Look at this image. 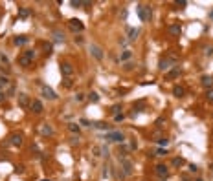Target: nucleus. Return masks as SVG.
<instances>
[{"instance_id":"1","label":"nucleus","mask_w":213,"mask_h":181,"mask_svg":"<svg viewBox=\"0 0 213 181\" xmlns=\"http://www.w3.org/2000/svg\"><path fill=\"white\" fill-rule=\"evenodd\" d=\"M35 59V51L33 50H26L22 55H20V59H18V64L22 66V68H28L31 64V60Z\"/></svg>"},{"instance_id":"2","label":"nucleus","mask_w":213,"mask_h":181,"mask_svg":"<svg viewBox=\"0 0 213 181\" xmlns=\"http://www.w3.org/2000/svg\"><path fill=\"white\" fill-rule=\"evenodd\" d=\"M132 172H134V166H132V161L130 159H121V170H120V177L123 176H132Z\"/></svg>"},{"instance_id":"3","label":"nucleus","mask_w":213,"mask_h":181,"mask_svg":"<svg viewBox=\"0 0 213 181\" xmlns=\"http://www.w3.org/2000/svg\"><path fill=\"white\" fill-rule=\"evenodd\" d=\"M136 9H138V15H140V18L143 20V22H149L151 15H153V9H151L149 6H143V4H138Z\"/></svg>"},{"instance_id":"4","label":"nucleus","mask_w":213,"mask_h":181,"mask_svg":"<svg viewBox=\"0 0 213 181\" xmlns=\"http://www.w3.org/2000/svg\"><path fill=\"white\" fill-rule=\"evenodd\" d=\"M105 139H107V141H112V143H123V141H125V135H123L121 132L116 130V132H107Z\"/></svg>"},{"instance_id":"5","label":"nucleus","mask_w":213,"mask_h":181,"mask_svg":"<svg viewBox=\"0 0 213 181\" xmlns=\"http://www.w3.org/2000/svg\"><path fill=\"white\" fill-rule=\"evenodd\" d=\"M61 73H63V77L70 79L74 75V66L70 64V62H63V64H61Z\"/></svg>"},{"instance_id":"6","label":"nucleus","mask_w":213,"mask_h":181,"mask_svg":"<svg viewBox=\"0 0 213 181\" xmlns=\"http://www.w3.org/2000/svg\"><path fill=\"white\" fill-rule=\"evenodd\" d=\"M9 143L13 145V147H20V145L24 143V135L20 134V132H15V134L9 135Z\"/></svg>"},{"instance_id":"7","label":"nucleus","mask_w":213,"mask_h":181,"mask_svg":"<svg viewBox=\"0 0 213 181\" xmlns=\"http://www.w3.org/2000/svg\"><path fill=\"white\" fill-rule=\"evenodd\" d=\"M68 26H70L72 31H83L85 29V24L81 22V20H77V18H70L68 20Z\"/></svg>"},{"instance_id":"8","label":"nucleus","mask_w":213,"mask_h":181,"mask_svg":"<svg viewBox=\"0 0 213 181\" xmlns=\"http://www.w3.org/2000/svg\"><path fill=\"white\" fill-rule=\"evenodd\" d=\"M154 172H156V174H158V176H160L162 179H166V177H169V168H167L166 165H162V163L154 166Z\"/></svg>"},{"instance_id":"9","label":"nucleus","mask_w":213,"mask_h":181,"mask_svg":"<svg viewBox=\"0 0 213 181\" xmlns=\"http://www.w3.org/2000/svg\"><path fill=\"white\" fill-rule=\"evenodd\" d=\"M30 110H31L33 114H42L44 106H42V102H40L39 99H33V101H31V104H30Z\"/></svg>"},{"instance_id":"10","label":"nucleus","mask_w":213,"mask_h":181,"mask_svg":"<svg viewBox=\"0 0 213 181\" xmlns=\"http://www.w3.org/2000/svg\"><path fill=\"white\" fill-rule=\"evenodd\" d=\"M40 92H42V97H46V99H50V101H55V99H57V93L53 92L50 86H42V90H40Z\"/></svg>"},{"instance_id":"11","label":"nucleus","mask_w":213,"mask_h":181,"mask_svg":"<svg viewBox=\"0 0 213 181\" xmlns=\"http://www.w3.org/2000/svg\"><path fill=\"white\" fill-rule=\"evenodd\" d=\"M167 31H169V35H173V37H180L182 26H180V24H169V26H167Z\"/></svg>"},{"instance_id":"12","label":"nucleus","mask_w":213,"mask_h":181,"mask_svg":"<svg viewBox=\"0 0 213 181\" xmlns=\"http://www.w3.org/2000/svg\"><path fill=\"white\" fill-rule=\"evenodd\" d=\"M90 53L94 55V59H98V60H103V50L99 46H96V44H90Z\"/></svg>"},{"instance_id":"13","label":"nucleus","mask_w":213,"mask_h":181,"mask_svg":"<svg viewBox=\"0 0 213 181\" xmlns=\"http://www.w3.org/2000/svg\"><path fill=\"white\" fill-rule=\"evenodd\" d=\"M18 104H20L22 108H30L31 101H30V97L26 95V93H20V95H18Z\"/></svg>"},{"instance_id":"14","label":"nucleus","mask_w":213,"mask_h":181,"mask_svg":"<svg viewBox=\"0 0 213 181\" xmlns=\"http://www.w3.org/2000/svg\"><path fill=\"white\" fill-rule=\"evenodd\" d=\"M127 33H129V40H136L140 35V29L138 27H127Z\"/></svg>"},{"instance_id":"15","label":"nucleus","mask_w":213,"mask_h":181,"mask_svg":"<svg viewBox=\"0 0 213 181\" xmlns=\"http://www.w3.org/2000/svg\"><path fill=\"white\" fill-rule=\"evenodd\" d=\"M202 86L211 90V86H213V77H211V75H204V77H202Z\"/></svg>"},{"instance_id":"16","label":"nucleus","mask_w":213,"mask_h":181,"mask_svg":"<svg viewBox=\"0 0 213 181\" xmlns=\"http://www.w3.org/2000/svg\"><path fill=\"white\" fill-rule=\"evenodd\" d=\"M68 130H70L72 134H75V135L81 134V126H79L77 123H68Z\"/></svg>"},{"instance_id":"17","label":"nucleus","mask_w":213,"mask_h":181,"mask_svg":"<svg viewBox=\"0 0 213 181\" xmlns=\"http://www.w3.org/2000/svg\"><path fill=\"white\" fill-rule=\"evenodd\" d=\"M26 42H28V37H24V35H20V37H15V39H13V44H15V46H24Z\"/></svg>"},{"instance_id":"18","label":"nucleus","mask_w":213,"mask_h":181,"mask_svg":"<svg viewBox=\"0 0 213 181\" xmlns=\"http://www.w3.org/2000/svg\"><path fill=\"white\" fill-rule=\"evenodd\" d=\"M173 95L180 99V97H184V95H185V90H184L182 86H175V88H173Z\"/></svg>"},{"instance_id":"19","label":"nucleus","mask_w":213,"mask_h":181,"mask_svg":"<svg viewBox=\"0 0 213 181\" xmlns=\"http://www.w3.org/2000/svg\"><path fill=\"white\" fill-rule=\"evenodd\" d=\"M40 132H42V135H52V134H53V128L50 126V124H42Z\"/></svg>"},{"instance_id":"20","label":"nucleus","mask_w":213,"mask_h":181,"mask_svg":"<svg viewBox=\"0 0 213 181\" xmlns=\"http://www.w3.org/2000/svg\"><path fill=\"white\" fill-rule=\"evenodd\" d=\"M178 75H180V69H178V68H175V69H171V72L166 75V79H176Z\"/></svg>"},{"instance_id":"21","label":"nucleus","mask_w":213,"mask_h":181,"mask_svg":"<svg viewBox=\"0 0 213 181\" xmlns=\"http://www.w3.org/2000/svg\"><path fill=\"white\" fill-rule=\"evenodd\" d=\"M92 126L99 128V130H108V124H107L105 121H98V123H92Z\"/></svg>"},{"instance_id":"22","label":"nucleus","mask_w":213,"mask_h":181,"mask_svg":"<svg viewBox=\"0 0 213 181\" xmlns=\"http://www.w3.org/2000/svg\"><path fill=\"white\" fill-rule=\"evenodd\" d=\"M18 17H20V18H28V17H30V9H28V8H20V9H18Z\"/></svg>"},{"instance_id":"23","label":"nucleus","mask_w":213,"mask_h":181,"mask_svg":"<svg viewBox=\"0 0 213 181\" xmlns=\"http://www.w3.org/2000/svg\"><path fill=\"white\" fill-rule=\"evenodd\" d=\"M53 40H55V42H63V40H64V35L61 33V31H53Z\"/></svg>"},{"instance_id":"24","label":"nucleus","mask_w":213,"mask_h":181,"mask_svg":"<svg viewBox=\"0 0 213 181\" xmlns=\"http://www.w3.org/2000/svg\"><path fill=\"white\" fill-rule=\"evenodd\" d=\"M130 57H132V51H130V50H125V51L121 53V60H123V62H125V60H129Z\"/></svg>"},{"instance_id":"25","label":"nucleus","mask_w":213,"mask_h":181,"mask_svg":"<svg viewBox=\"0 0 213 181\" xmlns=\"http://www.w3.org/2000/svg\"><path fill=\"white\" fill-rule=\"evenodd\" d=\"M88 99H90L92 102H99V95H98V92H90V93H88Z\"/></svg>"},{"instance_id":"26","label":"nucleus","mask_w":213,"mask_h":181,"mask_svg":"<svg viewBox=\"0 0 213 181\" xmlns=\"http://www.w3.org/2000/svg\"><path fill=\"white\" fill-rule=\"evenodd\" d=\"M184 163H185V161H184L182 157H175V159H173V166H182Z\"/></svg>"},{"instance_id":"27","label":"nucleus","mask_w":213,"mask_h":181,"mask_svg":"<svg viewBox=\"0 0 213 181\" xmlns=\"http://www.w3.org/2000/svg\"><path fill=\"white\" fill-rule=\"evenodd\" d=\"M110 112H112L114 115H118V114L121 112V104H114V106L110 108Z\"/></svg>"},{"instance_id":"28","label":"nucleus","mask_w":213,"mask_h":181,"mask_svg":"<svg viewBox=\"0 0 213 181\" xmlns=\"http://www.w3.org/2000/svg\"><path fill=\"white\" fill-rule=\"evenodd\" d=\"M204 55L211 57V55H213V46H206V48H204Z\"/></svg>"},{"instance_id":"29","label":"nucleus","mask_w":213,"mask_h":181,"mask_svg":"<svg viewBox=\"0 0 213 181\" xmlns=\"http://www.w3.org/2000/svg\"><path fill=\"white\" fill-rule=\"evenodd\" d=\"M70 6H74V8H81V6H83V2H81V0H72Z\"/></svg>"},{"instance_id":"30","label":"nucleus","mask_w":213,"mask_h":181,"mask_svg":"<svg viewBox=\"0 0 213 181\" xmlns=\"http://www.w3.org/2000/svg\"><path fill=\"white\" fill-rule=\"evenodd\" d=\"M154 154H156V156H160V157H162V156H166V154H167V150H166V148H158V150H156V152H154Z\"/></svg>"},{"instance_id":"31","label":"nucleus","mask_w":213,"mask_h":181,"mask_svg":"<svg viewBox=\"0 0 213 181\" xmlns=\"http://www.w3.org/2000/svg\"><path fill=\"white\" fill-rule=\"evenodd\" d=\"M9 84V79L8 77H0V86H8Z\"/></svg>"},{"instance_id":"32","label":"nucleus","mask_w":213,"mask_h":181,"mask_svg":"<svg viewBox=\"0 0 213 181\" xmlns=\"http://www.w3.org/2000/svg\"><path fill=\"white\" fill-rule=\"evenodd\" d=\"M206 97H208V101H209V102H213V88H211V90H208Z\"/></svg>"},{"instance_id":"33","label":"nucleus","mask_w":213,"mask_h":181,"mask_svg":"<svg viewBox=\"0 0 213 181\" xmlns=\"http://www.w3.org/2000/svg\"><path fill=\"white\" fill-rule=\"evenodd\" d=\"M123 119H125V115H123V114H118V115H114V121H116V123H120V121H123Z\"/></svg>"},{"instance_id":"34","label":"nucleus","mask_w":213,"mask_h":181,"mask_svg":"<svg viewBox=\"0 0 213 181\" xmlns=\"http://www.w3.org/2000/svg\"><path fill=\"white\" fill-rule=\"evenodd\" d=\"M63 84H64V88H72V84H74V82H72V79H64V82H63Z\"/></svg>"},{"instance_id":"35","label":"nucleus","mask_w":213,"mask_h":181,"mask_svg":"<svg viewBox=\"0 0 213 181\" xmlns=\"http://www.w3.org/2000/svg\"><path fill=\"white\" fill-rule=\"evenodd\" d=\"M158 143L162 145V147H167V143H169V139H166V137H162V139H158Z\"/></svg>"},{"instance_id":"36","label":"nucleus","mask_w":213,"mask_h":181,"mask_svg":"<svg viewBox=\"0 0 213 181\" xmlns=\"http://www.w3.org/2000/svg\"><path fill=\"white\" fill-rule=\"evenodd\" d=\"M166 68H169V62L167 60H160V69H166Z\"/></svg>"},{"instance_id":"37","label":"nucleus","mask_w":213,"mask_h":181,"mask_svg":"<svg viewBox=\"0 0 213 181\" xmlns=\"http://www.w3.org/2000/svg\"><path fill=\"white\" fill-rule=\"evenodd\" d=\"M99 152H101V148H99V147H94V148H92V154H94L96 157H98V156H101Z\"/></svg>"},{"instance_id":"38","label":"nucleus","mask_w":213,"mask_h":181,"mask_svg":"<svg viewBox=\"0 0 213 181\" xmlns=\"http://www.w3.org/2000/svg\"><path fill=\"white\" fill-rule=\"evenodd\" d=\"M163 123H166V117H160V119H156V126H163Z\"/></svg>"},{"instance_id":"39","label":"nucleus","mask_w":213,"mask_h":181,"mask_svg":"<svg viewBox=\"0 0 213 181\" xmlns=\"http://www.w3.org/2000/svg\"><path fill=\"white\" fill-rule=\"evenodd\" d=\"M75 101H77V102L85 101V93H77V95H75Z\"/></svg>"},{"instance_id":"40","label":"nucleus","mask_w":213,"mask_h":181,"mask_svg":"<svg viewBox=\"0 0 213 181\" xmlns=\"http://www.w3.org/2000/svg\"><path fill=\"white\" fill-rule=\"evenodd\" d=\"M79 123L83 124V126H92V123H90V121H86V119H81Z\"/></svg>"},{"instance_id":"41","label":"nucleus","mask_w":213,"mask_h":181,"mask_svg":"<svg viewBox=\"0 0 213 181\" xmlns=\"http://www.w3.org/2000/svg\"><path fill=\"white\" fill-rule=\"evenodd\" d=\"M70 143H72V145H77V143H79V135H74V137L70 139Z\"/></svg>"},{"instance_id":"42","label":"nucleus","mask_w":213,"mask_h":181,"mask_svg":"<svg viewBox=\"0 0 213 181\" xmlns=\"http://www.w3.org/2000/svg\"><path fill=\"white\" fill-rule=\"evenodd\" d=\"M15 172H17V174H22V172H24V165H18L17 168H15Z\"/></svg>"},{"instance_id":"43","label":"nucleus","mask_w":213,"mask_h":181,"mask_svg":"<svg viewBox=\"0 0 213 181\" xmlns=\"http://www.w3.org/2000/svg\"><path fill=\"white\" fill-rule=\"evenodd\" d=\"M176 6H180V8H185V6H188V2H185V0H178Z\"/></svg>"},{"instance_id":"44","label":"nucleus","mask_w":213,"mask_h":181,"mask_svg":"<svg viewBox=\"0 0 213 181\" xmlns=\"http://www.w3.org/2000/svg\"><path fill=\"white\" fill-rule=\"evenodd\" d=\"M197 170H198L197 165H189V172H197Z\"/></svg>"},{"instance_id":"45","label":"nucleus","mask_w":213,"mask_h":181,"mask_svg":"<svg viewBox=\"0 0 213 181\" xmlns=\"http://www.w3.org/2000/svg\"><path fill=\"white\" fill-rule=\"evenodd\" d=\"M6 101V92H0V102Z\"/></svg>"},{"instance_id":"46","label":"nucleus","mask_w":213,"mask_h":181,"mask_svg":"<svg viewBox=\"0 0 213 181\" xmlns=\"http://www.w3.org/2000/svg\"><path fill=\"white\" fill-rule=\"evenodd\" d=\"M134 68V64H130V62H127V64H125V69H132Z\"/></svg>"},{"instance_id":"47","label":"nucleus","mask_w":213,"mask_h":181,"mask_svg":"<svg viewBox=\"0 0 213 181\" xmlns=\"http://www.w3.org/2000/svg\"><path fill=\"white\" fill-rule=\"evenodd\" d=\"M108 176V166H105V170H103V177H107Z\"/></svg>"},{"instance_id":"48","label":"nucleus","mask_w":213,"mask_h":181,"mask_svg":"<svg viewBox=\"0 0 213 181\" xmlns=\"http://www.w3.org/2000/svg\"><path fill=\"white\" fill-rule=\"evenodd\" d=\"M195 181H204V179H200V177H198V179H195Z\"/></svg>"},{"instance_id":"49","label":"nucleus","mask_w":213,"mask_h":181,"mask_svg":"<svg viewBox=\"0 0 213 181\" xmlns=\"http://www.w3.org/2000/svg\"><path fill=\"white\" fill-rule=\"evenodd\" d=\"M42 181H50V179H42Z\"/></svg>"}]
</instances>
